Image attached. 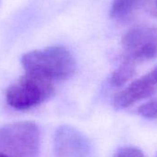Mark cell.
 <instances>
[{"label":"cell","mask_w":157,"mask_h":157,"mask_svg":"<svg viewBox=\"0 0 157 157\" xmlns=\"http://www.w3.org/2000/svg\"><path fill=\"white\" fill-rule=\"evenodd\" d=\"M147 0H114L110 8V17L115 20H124L145 5Z\"/></svg>","instance_id":"obj_7"},{"label":"cell","mask_w":157,"mask_h":157,"mask_svg":"<svg viewBox=\"0 0 157 157\" xmlns=\"http://www.w3.org/2000/svg\"><path fill=\"white\" fill-rule=\"evenodd\" d=\"M157 92V66L147 74L137 78L124 90L118 92L113 100L116 109L121 110L151 96Z\"/></svg>","instance_id":"obj_6"},{"label":"cell","mask_w":157,"mask_h":157,"mask_svg":"<svg viewBox=\"0 0 157 157\" xmlns=\"http://www.w3.org/2000/svg\"><path fill=\"white\" fill-rule=\"evenodd\" d=\"M135 73V63L125 59L124 62L112 73L110 82L114 87H121L126 84Z\"/></svg>","instance_id":"obj_8"},{"label":"cell","mask_w":157,"mask_h":157,"mask_svg":"<svg viewBox=\"0 0 157 157\" xmlns=\"http://www.w3.org/2000/svg\"><path fill=\"white\" fill-rule=\"evenodd\" d=\"M125 59L134 63L157 57V29L136 27L122 38Z\"/></svg>","instance_id":"obj_4"},{"label":"cell","mask_w":157,"mask_h":157,"mask_svg":"<svg viewBox=\"0 0 157 157\" xmlns=\"http://www.w3.org/2000/svg\"><path fill=\"white\" fill-rule=\"evenodd\" d=\"M40 146V128L33 121H18L0 128V151L10 157H35Z\"/></svg>","instance_id":"obj_2"},{"label":"cell","mask_w":157,"mask_h":157,"mask_svg":"<svg viewBox=\"0 0 157 157\" xmlns=\"http://www.w3.org/2000/svg\"><path fill=\"white\" fill-rule=\"evenodd\" d=\"M21 61L26 73L41 76L51 82L67 80L76 70L75 58L64 46H48L28 52Z\"/></svg>","instance_id":"obj_1"},{"label":"cell","mask_w":157,"mask_h":157,"mask_svg":"<svg viewBox=\"0 0 157 157\" xmlns=\"http://www.w3.org/2000/svg\"><path fill=\"white\" fill-rule=\"evenodd\" d=\"M115 157H144L141 150L136 147H124L118 150Z\"/></svg>","instance_id":"obj_10"},{"label":"cell","mask_w":157,"mask_h":157,"mask_svg":"<svg viewBox=\"0 0 157 157\" xmlns=\"http://www.w3.org/2000/svg\"><path fill=\"white\" fill-rule=\"evenodd\" d=\"M54 149L56 157H89V140L80 130L70 126L57 128L54 137Z\"/></svg>","instance_id":"obj_5"},{"label":"cell","mask_w":157,"mask_h":157,"mask_svg":"<svg viewBox=\"0 0 157 157\" xmlns=\"http://www.w3.org/2000/svg\"><path fill=\"white\" fill-rule=\"evenodd\" d=\"M0 157H10L9 155H7L6 153L2 152V151H0Z\"/></svg>","instance_id":"obj_11"},{"label":"cell","mask_w":157,"mask_h":157,"mask_svg":"<svg viewBox=\"0 0 157 157\" xmlns=\"http://www.w3.org/2000/svg\"><path fill=\"white\" fill-rule=\"evenodd\" d=\"M137 113L145 118L156 119L157 118V96L149 100L147 103L140 105L137 109Z\"/></svg>","instance_id":"obj_9"},{"label":"cell","mask_w":157,"mask_h":157,"mask_svg":"<svg viewBox=\"0 0 157 157\" xmlns=\"http://www.w3.org/2000/svg\"><path fill=\"white\" fill-rule=\"evenodd\" d=\"M53 93V82L38 75L26 73L7 89L6 99L11 107L28 110L45 102Z\"/></svg>","instance_id":"obj_3"}]
</instances>
